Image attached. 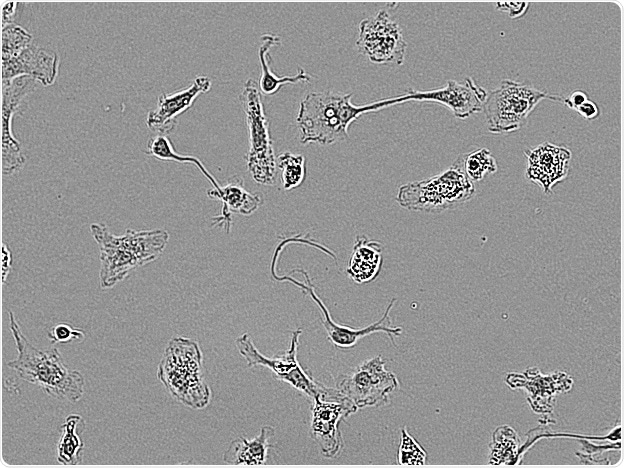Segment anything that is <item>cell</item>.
Listing matches in <instances>:
<instances>
[{
    "instance_id": "6da1fadb",
    "label": "cell",
    "mask_w": 624,
    "mask_h": 468,
    "mask_svg": "<svg viewBox=\"0 0 624 468\" xmlns=\"http://www.w3.org/2000/svg\"><path fill=\"white\" fill-rule=\"evenodd\" d=\"M352 93L317 91L307 94L296 117L302 144L330 145L349 137L348 128L361 115L394 106L392 97L356 105Z\"/></svg>"
},
{
    "instance_id": "7a4b0ae2",
    "label": "cell",
    "mask_w": 624,
    "mask_h": 468,
    "mask_svg": "<svg viewBox=\"0 0 624 468\" xmlns=\"http://www.w3.org/2000/svg\"><path fill=\"white\" fill-rule=\"evenodd\" d=\"M90 232L100 251L99 283L109 289L130 271L155 261L165 250L169 234L163 229H126L112 234L102 223H92Z\"/></svg>"
},
{
    "instance_id": "3957f363",
    "label": "cell",
    "mask_w": 624,
    "mask_h": 468,
    "mask_svg": "<svg viewBox=\"0 0 624 468\" xmlns=\"http://www.w3.org/2000/svg\"><path fill=\"white\" fill-rule=\"evenodd\" d=\"M10 331L17 356L7 366L24 381L39 386L46 394L60 400L78 402L84 394L83 375L68 368L57 348L38 349L25 335L12 311H9Z\"/></svg>"
},
{
    "instance_id": "277c9868",
    "label": "cell",
    "mask_w": 624,
    "mask_h": 468,
    "mask_svg": "<svg viewBox=\"0 0 624 468\" xmlns=\"http://www.w3.org/2000/svg\"><path fill=\"white\" fill-rule=\"evenodd\" d=\"M157 377L170 395L192 409H203L211 400L204 377L203 354L195 340L172 337L158 364Z\"/></svg>"
},
{
    "instance_id": "5b68a950",
    "label": "cell",
    "mask_w": 624,
    "mask_h": 468,
    "mask_svg": "<svg viewBox=\"0 0 624 468\" xmlns=\"http://www.w3.org/2000/svg\"><path fill=\"white\" fill-rule=\"evenodd\" d=\"M474 195V183L468 179L457 158L437 175L401 185L396 201L407 210L440 213L469 201Z\"/></svg>"
},
{
    "instance_id": "8992f818",
    "label": "cell",
    "mask_w": 624,
    "mask_h": 468,
    "mask_svg": "<svg viewBox=\"0 0 624 468\" xmlns=\"http://www.w3.org/2000/svg\"><path fill=\"white\" fill-rule=\"evenodd\" d=\"M294 240H295V237L285 238L282 242H280L276 246L275 251L272 256L271 267H270L272 278L279 282H289L295 285L296 287L302 290L305 296H309L310 299L316 303L317 307L320 309L322 313V318H321L322 324L325 328V331L327 333V336L330 342L338 349L347 350V349H351L355 347L360 339L368 335L381 332V333H385L388 336V338L390 339V341L393 343L394 346H397L395 342V338L401 335L403 329L400 326H391V319H390V311L394 307L397 301L396 298H392L389 301L383 315L380 317L379 320H377L376 322L368 326L355 328V327L339 324L332 319L327 306L324 304L322 299L316 293L312 280L306 270L302 268H297V269H293L290 272V273H301L304 277V281H299L298 279L292 277V275L290 274H285L282 276H278L276 274L275 266L277 264V260L280 256L282 249H284L289 242L294 241Z\"/></svg>"
},
{
    "instance_id": "52a82bcc",
    "label": "cell",
    "mask_w": 624,
    "mask_h": 468,
    "mask_svg": "<svg viewBox=\"0 0 624 468\" xmlns=\"http://www.w3.org/2000/svg\"><path fill=\"white\" fill-rule=\"evenodd\" d=\"M544 99L561 103V96L540 91L529 84L502 80L486 97L484 112L488 130L494 134L519 130Z\"/></svg>"
},
{
    "instance_id": "ba28073f",
    "label": "cell",
    "mask_w": 624,
    "mask_h": 468,
    "mask_svg": "<svg viewBox=\"0 0 624 468\" xmlns=\"http://www.w3.org/2000/svg\"><path fill=\"white\" fill-rule=\"evenodd\" d=\"M239 101L246 117L249 148L245 155L247 169L252 179L260 185H274L277 164L269 131V122L262 104L258 83L248 79L244 83Z\"/></svg>"
},
{
    "instance_id": "9c48e42d",
    "label": "cell",
    "mask_w": 624,
    "mask_h": 468,
    "mask_svg": "<svg viewBox=\"0 0 624 468\" xmlns=\"http://www.w3.org/2000/svg\"><path fill=\"white\" fill-rule=\"evenodd\" d=\"M302 329H295L291 332L290 345L286 351L273 357L262 354L255 346L249 333L241 334L235 340L239 354L247 362L249 368L262 366L269 369L274 376L302 394L313 399L325 387L324 384L316 381L300 365L297 359V350Z\"/></svg>"
},
{
    "instance_id": "30bf717a",
    "label": "cell",
    "mask_w": 624,
    "mask_h": 468,
    "mask_svg": "<svg viewBox=\"0 0 624 468\" xmlns=\"http://www.w3.org/2000/svg\"><path fill=\"white\" fill-rule=\"evenodd\" d=\"M381 355L364 360L348 373L339 375L335 387L358 409L388 404L390 393L399 386L397 376L385 368Z\"/></svg>"
},
{
    "instance_id": "8fae6325",
    "label": "cell",
    "mask_w": 624,
    "mask_h": 468,
    "mask_svg": "<svg viewBox=\"0 0 624 468\" xmlns=\"http://www.w3.org/2000/svg\"><path fill=\"white\" fill-rule=\"evenodd\" d=\"M312 401L310 436L318 444L324 457L335 458L344 446L339 425L359 409L336 387L325 386Z\"/></svg>"
},
{
    "instance_id": "7c38bea8",
    "label": "cell",
    "mask_w": 624,
    "mask_h": 468,
    "mask_svg": "<svg viewBox=\"0 0 624 468\" xmlns=\"http://www.w3.org/2000/svg\"><path fill=\"white\" fill-rule=\"evenodd\" d=\"M356 46L362 55L379 65H402L407 49L401 27L385 10L359 23Z\"/></svg>"
},
{
    "instance_id": "4fadbf2b",
    "label": "cell",
    "mask_w": 624,
    "mask_h": 468,
    "mask_svg": "<svg viewBox=\"0 0 624 468\" xmlns=\"http://www.w3.org/2000/svg\"><path fill=\"white\" fill-rule=\"evenodd\" d=\"M488 92L471 77L461 84L455 80H448L440 88L418 91L410 90L407 93L392 97L395 104L409 101L435 102L448 108L459 119H466L470 115L481 112Z\"/></svg>"
},
{
    "instance_id": "5bb4252c",
    "label": "cell",
    "mask_w": 624,
    "mask_h": 468,
    "mask_svg": "<svg viewBox=\"0 0 624 468\" xmlns=\"http://www.w3.org/2000/svg\"><path fill=\"white\" fill-rule=\"evenodd\" d=\"M35 80L22 76L2 82V173L9 176L22 169L26 156L12 131V120L22 100L35 88Z\"/></svg>"
},
{
    "instance_id": "9a60e30c",
    "label": "cell",
    "mask_w": 624,
    "mask_h": 468,
    "mask_svg": "<svg viewBox=\"0 0 624 468\" xmlns=\"http://www.w3.org/2000/svg\"><path fill=\"white\" fill-rule=\"evenodd\" d=\"M524 155L525 177L539 185L545 194H551L554 185L568 175L571 151L564 146L543 142L525 150Z\"/></svg>"
},
{
    "instance_id": "2e32d148",
    "label": "cell",
    "mask_w": 624,
    "mask_h": 468,
    "mask_svg": "<svg viewBox=\"0 0 624 468\" xmlns=\"http://www.w3.org/2000/svg\"><path fill=\"white\" fill-rule=\"evenodd\" d=\"M211 86V78L200 75L182 90L161 94L157 99L156 108L147 114V127L158 134L167 135L175 128L176 118L190 109L197 97L208 92Z\"/></svg>"
},
{
    "instance_id": "e0dca14e",
    "label": "cell",
    "mask_w": 624,
    "mask_h": 468,
    "mask_svg": "<svg viewBox=\"0 0 624 468\" xmlns=\"http://www.w3.org/2000/svg\"><path fill=\"white\" fill-rule=\"evenodd\" d=\"M59 68V56L35 44H30L18 56L2 61V82L26 76L43 86L53 85Z\"/></svg>"
},
{
    "instance_id": "ac0fdd59",
    "label": "cell",
    "mask_w": 624,
    "mask_h": 468,
    "mask_svg": "<svg viewBox=\"0 0 624 468\" xmlns=\"http://www.w3.org/2000/svg\"><path fill=\"white\" fill-rule=\"evenodd\" d=\"M207 196L222 202L220 215L212 217V226L219 225L227 233L231 228V214L249 216L261 205L262 197L259 194L250 193L244 187L242 177L233 176L224 186L218 189L207 190Z\"/></svg>"
},
{
    "instance_id": "d6986e66",
    "label": "cell",
    "mask_w": 624,
    "mask_h": 468,
    "mask_svg": "<svg viewBox=\"0 0 624 468\" xmlns=\"http://www.w3.org/2000/svg\"><path fill=\"white\" fill-rule=\"evenodd\" d=\"M526 372L539 385L538 387L520 382L511 388H525L529 391L530 396L527 397L532 409L537 413H551L554 401L553 396L559 392H567L572 388L573 380L564 372H554L547 376L541 374L538 368L527 369Z\"/></svg>"
},
{
    "instance_id": "ffe728a7",
    "label": "cell",
    "mask_w": 624,
    "mask_h": 468,
    "mask_svg": "<svg viewBox=\"0 0 624 468\" xmlns=\"http://www.w3.org/2000/svg\"><path fill=\"white\" fill-rule=\"evenodd\" d=\"M383 245L365 236H357L346 268L347 276L356 284L373 281L383 264Z\"/></svg>"
},
{
    "instance_id": "44dd1931",
    "label": "cell",
    "mask_w": 624,
    "mask_h": 468,
    "mask_svg": "<svg viewBox=\"0 0 624 468\" xmlns=\"http://www.w3.org/2000/svg\"><path fill=\"white\" fill-rule=\"evenodd\" d=\"M275 428L262 426L259 434L252 438L238 437L230 442L223 454V460L231 466H262L266 463L269 449L273 447L270 440L274 437Z\"/></svg>"
},
{
    "instance_id": "7402d4cb",
    "label": "cell",
    "mask_w": 624,
    "mask_h": 468,
    "mask_svg": "<svg viewBox=\"0 0 624 468\" xmlns=\"http://www.w3.org/2000/svg\"><path fill=\"white\" fill-rule=\"evenodd\" d=\"M280 44L281 38L277 35L264 34L260 37L258 57L261 74L257 83L260 93L263 95H275L284 85L287 84H296L299 82L310 83L311 81V76L302 68H299L296 74L286 76H278L271 70L269 66L271 62L270 50L274 46Z\"/></svg>"
},
{
    "instance_id": "603a6c76",
    "label": "cell",
    "mask_w": 624,
    "mask_h": 468,
    "mask_svg": "<svg viewBox=\"0 0 624 468\" xmlns=\"http://www.w3.org/2000/svg\"><path fill=\"white\" fill-rule=\"evenodd\" d=\"M85 423L78 414H70L61 425V435L56 447L57 461L66 466H76L82 461L84 443L79 435Z\"/></svg>"
},
{
    "instance_id": "cb8c5ba5",
    "label": "cell",
    "mask_w": 624,
    "mask_h": 468,
    "mask_svg": "<svg viewBox=\"0 0 624 468\" xmlns=\"http://www.w3.org/2000/svg\"><path fill=\"white\" fill-rule=\"evenodd\" d=\"M145 153L160 161H174L178 163L194 164L201 173L209 180L213 188L220 187L219 182L214 176L206 169L202 162L195 156L181 155L174 150L173 144L170 138L164 134H157L151 137L145 149Z\"/></svg>"
},
{
    "instance_id": "d4e9b609",
    "label": "cell",
    "mask_w": 624,
    "mask_h": 468,
    "mask_svg": "<svg viewBox=\"0 0 624 468\" xmlns=\"http://www.w3.org/2000/svg\"><path fill=\"white\" fill-rule=\"evenodd\" d=\"M520 438L513 428L508 425L498 427L492 435L489 464L491 465H519L518 453Z\"/></svg>"
},
{
    "instance_id": "484cf974",
    "label": "cell",
    "mask_w": 624,
    "mask_h": 468,
    "mask_svg": "<svg viewBox=\"0 0 624 468\" xmlns=\"http://www.w3.org/2000/svg\"><path fill=\"white\" fill-rule=\"evenodd\" d=\"M462 169L471 182L482 180L497 171V163L490 150L478 148L458 156Z\"/></svg>"
},
{
    "instance_id": "4316f807",
    "label": "cell",
    "mask_w": 624,
    "mask_h": 468,
    "mask_svg": "<svg viewBox=\"0 0 624 468\" xmlns=\"http://www.w3.org/2000/svg\"><path fill=\"white\" fill-rule=\"evenodd\" d=\"M277 168L281 172L282 188L285 191L299 187L305 179L306 164L303 155L284 151L276 157Z\"/></svg>"
},
{
    "instance_id": "83f0119b",
    "label": "cell",
    "mask_w": 624,
    "mask_h": 468,
    "mask_svg": "<svg viewBox=\"0 0 624 468\" xmlns=\"http://www.w3.org/2000/svg\"><path fill=\"white\" fill-rule=\"evenodd\" d=\"M32 39V35L20 25L12 23L2 27V61L18 56L32 44Z\"/></svg>"
},
{
    "instance_id": "f1b7e54d",
    "label": "cell",
    "mask_w": 624,
    "mask_h": 468,
    "mask_svg": "<svg viewBox=\"0 0 624 468\" xmlns=\"http://www.w3.org/2000/svg\"><path fill=\"white\" fill-rule=\"evenodd\" d=\"M427 453L418 441L408 432L401 429V440L397 451V464L401 466H422L426 464Z\"/></svg>"
},
{
    "instance_id": "f546056e",
    "label": "cell",
    "mask_w": 624,
    "mask_h": 468,
    "mask_svg": "<svg viewBox=\"0 0 624 468\" xmlns=\"http://www.w3.org/2000/svg\"><path fill=\"white\" fill-rule=\"evenodd\" d=\"M48 340L51 344H65L72 341H83L85 332L67 323H57L48 331Z\"/></svg>"
},
{
    "instance_id": "4dcf8cb0",
    "label": "cell",
    "mask_w": 624,
    "mask_h": 468,
    "mask_svg": "<svg viewBox=\"0 0 624 468\" xmlns=\"http://www.w3.org/2000/svg\"><path fill=\"white\" fill-rule=\"evenodd\" d=\"M497 9L500 11H506L509 13L510 17L516 18L523 16L528 7L529 3L526 2H498L496 4Z\"/></svg>"
},
{
    "instance_id": "1f68e13d",
    "label": "cell",
    "mask_w": 624,
    "mask_h": 468,
    "mask_svg": "<svg viewBox=\"0 0 624 468\" xmlns=\"http://www.w3.org/2000/svg\"><path fill=\"white\" fill-rule=\"evenodd\" d=\"M589 97L583 90H575L568 96H561V103L565 104L569 108L576 110L581 104H583Z\"/></svg>"
},
{
    "instance_id": "d6a6232c",
    "label": "cell",
    "mask_w": 624,
    "mask_h": 468,
    "mask_svg": "<svg viewBox=\"0 0 624 468\" xmlns=\"http://www.w3.org/2000/svg\"><path fill=\"white\" fill-rule=\"evenodd\" d=\"M575 111L586 120H594L600 116V108L590 99L586 100Z\"/></svg>"
},
{
    "instance_id": "836d02e7",
    "label": "cell",
    "mask_w": 624,
    "mask_h": 468,
    "mask_svg": "<svg viewBox=\"0 0 624 468\" xmlns=\"http://www.w3.org/2000/svg\"><path fill=\"white\" fill-rule=\"evenodd\" d=\"M18 3L15 1L2 2L1 17L2 27L12 24L15 18Z\"/></svg>"
},
{
    "instance_id": "e575fe53",
    "label": "cell",
    "mask_w": 624,
    "mask_h": 468,
    "mask_svg": "<svg viewBox=\"0 0 624 468\" xmlns=\"http://www.w3.org/2000/svg\"><path fill=\"white\" fill-rule=\"evenodd\" d=\"M11 265H12V255L11 252L9 250V248L6 246V244H3V248H2V281L3 283L6 282L7 276L9 275L10 269H11Z\"/></svg>"
}]
</instances>
